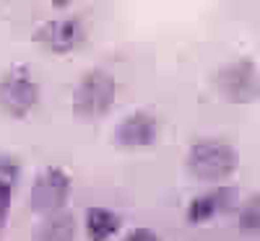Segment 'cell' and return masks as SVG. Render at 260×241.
Instances as JSON below:
<instances>
[{"mask_svg":"<svg viewBox=\"0 0 260 241\" xmlns=\"http://www.w3.org/2000/svg\"><path fill=\"white\" fill-rule=\"evenodd\" d=\"M240 166L237 150L216 138L198 140L187 153V171L198 182H224Z\"/></svg>","mask_w":260,"mask_h":241,"instance_id":"1","label":"cell"},{"mask_svg":"<svg viewBox=\"0 0 260 241\" xmlns=\"http://www.w3.org/2000/svg\"><path fill=\"white\" fill-rule=\"evenodd\" d=\"M117 96V83L107 70H89L73 89V112L81 119L104 117Z\"/></svg>","mask_w":260,"mask_h":241,"instance_id":"2","label":"cell"},{"mask_svg":"<svg viewBox=\"0 0 260 241\" xmlns=\"http://www.w3.org/2000/svg\"><path fill=\"white\" fill-rule=\"evenodd\" d=\"M39 104V86L31 78V73L24 65H13V68L0 78V112L24 119L31 114V109Z\"/></svg>","mask_w":260,"mask_h":241,"instance_id":"3","label":"cell"},{"mask_svg":"<svg viewBox=\"0 0 260 241\" xmlns=\"http://www.w3.org/2000/svg\"><path fill=\"white\" fill-rule=\"evenodd\" d=\"M213 86L232 104H252L257 99V89H260L255 62L242 57V60H234V62L224 65L213 75Z\"/></svg>","mask_w":260,"mask_h":241,"instance_id":"4","label":"cell"},{"mask_svg":"<svg viewBox=\"0 0 260 241\" xmlns=\"http://www.w3.org/2000/svg\"><path fill=\"white\" fill-rule=\"evenodd\" d=\"M71 197V177L60 166H47L37 174V179L29 192V205L39 215H52L57 210H65Z\"/></svg>","mask_w":260,"mask_h":241,"instance_id":"5","label":"cell"},{"mask_svg":"<svg viewBox=\"0 0 260 241\" xmlns=\"http://www.w3.org/2000/svg\"><path fill=\"white\" fill-rule=\"evenodd\" d=\"M31 39L37 42L42 50H47V52L68 55V52L78 50L83 42H86V26H83V21L76 18V16L52 18V21L39 24V26L34 29Z\"/></svg>","mask_w":260,"mask_h":241,"instance_id":"6","label":"cell"},{"mask_svg":"<svg viewBox=\"0 0 260 241\" xmlns=\"http://www.w3.org/2000/svg\"><path fill=\"white\" fill-rule=\"evenodd\" d=\"M156 135H159L156 117L151 112H133L115 127L112 143L120 150H138V148H148L156 140Z\"/></svg>","mask_w":260,"mask_h":241,"instance_id":"7","label":"cell"},{"mask_svg":"<svg viewBox=\"0 0 260 241\" xmlns=\"http://www.w3.org/2000/svg\"><path fill=\"white\" fill-rule=\"evenodd\" d=\"M237 200H240V187L237 184H224V187H216L187 205V223L192 226H201L213 221L216 215L229 213L237 208Z\"/></svg>","mask_w":260,"mask_h":241,"instance_id":"8","label":"cell"},{"mask_svg":"<svg viewBox=\"0 0 260 241\" xmlns=\"http://www.w3.org/2000/svg\"><path fill=\"white\" fill-rule=\"evenodd\" d=\"M34 241H76V215L71 210L45 215V221L34 228Z\"/></svg>","mask_w":260,"mask_h":241,"instance_id":"9","label":"cell"},{"mask_svg":"<svg viewBox=\"0 0 260 241\" xmlns=\"http://www.w3.org/2000/svg\"><path fill=\"white\" fill-rule=\"evenodd\" d=\"M122 228V218L107 208H89L86 210V233L89 241H110Z\"/></svg>","mask_w":260,"mask_h":241,"instance_id":"10","label":"cell"},{"mask_svg":"<svg viewBox=\"0 0 260 241\" xmlns=\"http://www.w3.org/2000/svg\"><path fill=\"white\" fill-rule=\"evenodd\" d=\"M240 231L247 233V236H255L257 228H260V197L252 194L250 200L240 208Z\"/></svg>","mask_w":260,"mask_h":241,"instance_id":"11","label":"cell"},{"mask_svg":"<svg viewBox=\"0 0 260 241\" xmlns=\"http://www.w3.org/2000/svg\"><path fill=\"white\" fill-rule=\"evenodd\" d=\"M18 177H21V164L13 156H8V153H0V179L16 187Z\"/></svg>","mask_w":260,"mask_h":241,"instance_id":"12","label":"cell"},{"mask_svg":"<svg viewBox=\"0 0 260 241\" xmlns=\"http://www.w3.org/2000/svg\"><path fill=\"white\" fill-rule=\"evenodd\" d=\"M11 200H13V187L0 179V226L6 223V218L11 213Z\"/></svg>","mask_w":260,"mask_h":241,"instance_id":"13","label":"cell"},{"mask_svg":"<svg viewBox=\"0 0 260 241\" xmlns=\"http://www.w3.org/2000/svg\"><path fill=\"white\" fill-rule=\"evenodd\" d=\"M122 241H161L156 231H151V228H133Z\"/></svg>","mask_w":260,"mask_h":241,"instance_id":"14","label":"cell"}]
</instances>
